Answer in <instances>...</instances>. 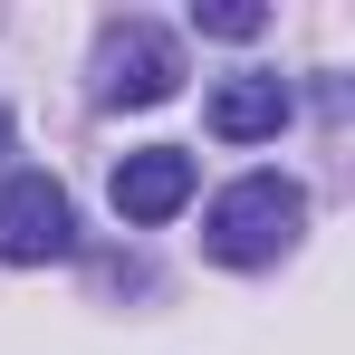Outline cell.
<instances>
[{
    "label": "cell",
    "instance_id": "cell-3",
    "mask_svg": "<svg viewBox=\"0 0 355 355\" xmlns=\"http://www.w3.org/2000/svg\"><path fill=\"white\" fill-rule=\"evenodd\" d=\"M192 154H182V144H135V154H125L116 164V182H106V192H116V211L125 221H135V231H154V221H173L182 202H192Z\"/></svg>",
    "mask_w": 355,
    "mask_h": 355
},
{
    "label": "cell",
    "instance_id": "cell-6",
    "mask_svg": "<svg viewBox=\"0 0 355 355\" xmlns=\"http://www.w3.org/2000/svg\"><path fill=\"white\" fill-rule=\"evenodd\" d=\"M192 29H211V39H259V29H269V10H250V0H202V10H192Z\"/></svg>",
    "mask_w": 355,
    "mask_h": 355
},
{
    "label": "cell",
    "instance_id": "cell-2",
    "mask_svg": "<svg viewBox=\"0 0 355 355\" xmlns=\"http://www.w3.org/2000/svg\"><path fill=\"white\" fill-rule=\"evenodd\" d=\"M77 250V211H67V192L49 173H10L0 182V259H67Z\"/></svg>",
    "mask_w": 355,
    "mask_h": 355
},
{
    "label": "cell",
    "instance_id": "cell-5",
    "mask_svg": "<svg viewBox=\"0 0 355 355\" xmlns=\"http://www.w3.org/2000/svg\"><path fill=\"white\" fill-rule=\"evenodd\" d=\"M288 77H221L211 87V135L221 144H259V135H279L288 125Z\"/></svg>",
    "mask_w": 355,
    "mask_h": 355
},
{
    "label": "cell",
    "instance_id": "cell-1",
    "mask_svg": "<svg viewBox=\"0 0 355 355\" xmlns=\"http://www.w3.org/2000/svg\"><path fill=\"white\" fill-rule=\"evenodd\" d=\"M307 231V192L288 173H240L211 211H202V250L221 259V269H269L288 240Z\"/></svg>",
    "mask_w": 355,
    "mask_h": 355
},
{
    "label": "cell",
    "instance_id": "cell-4",
    "mask_svg": "<svg viewBox=\"0 0 355 355\" xmlns=\"http://www.w3.org/2000/svg\"><path fill=\"white\" fill-rule=\"evenodd\" d=\"M173 87H182V49L164 29L125 19L116 39H106V96H116V106H164Z\"/></svg>",
    "mask_w": 355,
    "mask_h": 355
}]
</instances>
